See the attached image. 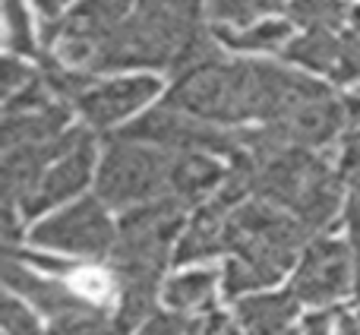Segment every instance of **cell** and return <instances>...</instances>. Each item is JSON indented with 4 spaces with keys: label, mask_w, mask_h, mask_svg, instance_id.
<instances>
[{
    "label": "cell",
    "mask_w": 360,
    "mask_h": 335,
    "mask_svg": "<svg viewBox=\"0 0 360 335\" xmlns=\"http://www.w3.org/2000/svg\"><path fill=\"white\" fill-rule=\"evenodd\" d=\"M221 177V165L205 152H180L171 162V193L184 199L186 206L196 203L202 193H209Z\"/></svg>",
    "instance_id": "12"
},
{
    "label": "cell",
    "mask_w": 360,
    "mask_h": 335,
    "mask_svg": "<svg viewBox=\"0 0 360 335\" xmlns=\"http://www.w3.org/2000/svg\"><path fill=\"white\" fill-rule=\"evenodd\" d=\"M345 120H348V111H345L342 101H335L332 95H323V99H313V101H307V105H300L297 111L288 120H281L278 127L291 146L310 149V146L329 143L345 127Z\"/></svg>",
    "instance_id": "9"
},
{
    "label": "cell",
    "mask_w": 360,
    "mask_h": 335,
    "mask_svg": "<svg viewBox=\"0 0 360 335\" xmlns=\"http://www.w3.org/2000/svg\"><path fill=\"white\" fill-rule=\"evenodd\" d=\"M338 51H342V38H335L332 32H307L285 44L288 61L310 70H329V73L338 63Z\"/></svg>",
    "instance_id": "14"
},
{
    "label": "cell",
    "mask_w": 360,
    "mask_h": 335,
    "mask_svg": "<svg viewBox=\"0 0 360 335\" xmlns=\"http://www.w3.org/2000/svg\"><path fill=\"white\" fill-rule=\"evenodd\" d=\"M4 95L6 99H13V95L19 92L22 86H29V80H32V73H29V67H22L19 61H4Z\"/></svg>",
    "instance_id": "27"
},
{
    "label": "cell",
    "mask_w": 360,
    "mask_h": 335,
    "mask_svg": "<svg viewBox=\"0 0 360 335\" xmlns=\"http://www.w3.org/2000/svg\"><path fill=\"white\" fill-rule=\"evenodd\" d=\"M165 105L209 124H237L253 118V70L250 61H212L177 76Z\"/></svg>",
    "instance_id": "1"
},
{
    "label": "cell",
    "mask_w": 360,
    "mask_h": 335,
    "mask_svg": "<svg viewBox=\"0 0 360 335\" xmlns=\"http://www.w3.org/2000/svg\"><path fill=\"white\" fill-rule=\"evenodd\" d=\"M338 82H357L360 86V10L351 13V32L342 38L338 63L332 70Z\"/></svg>",
    "instance_id": "23"
},
{
    "label": "cell",
    "mask_w": 360,
    "mask_h": 335,
    "mask_svg": "<svg viewBox=\"0 0 360 335\" xmlns=\"http://www.w3.org/2000/svg\"><path fill=\"white\" fill-rule=\"evenodd\" d=\"M4 282H6V285H10L16 294H22L29 304H35L41 313H48L51 320H60V317H67V313L86 310V307H95V301L86 298L82 291H76V288L63 285V282L41 279V275H35L32 269L19 266V263H13V260L4 263Z\"/></svg>",
    "instance_id": "8"
},
{
    "label": "cell",
    "mask_w": 360,
    "mask_h": 335,
    "mask_svg": "<svg viewBox=\"0 0 360 335\" xmlns=\"http://www.w3.org/2000/svg\"><path fill=\"white\" fill-rule=\"evenodd\" d=\"M291 35V23H259L253 29H218V38H221L228 48H237V51H275L278 44L288 42Z\"/></svg>",
    "instance_id": "17"
},
{
    "label": "cell",
    "mask_w": 360,
    "mask_h": 335,
    "mask_svg": "<svg viewBox=\"0 0 360 335\" xmlns=\"http://www.w3.org/2000/svg\"><path fill=\"white\" fill-rule=\"evenodd\" d=\"M48 335H120L117 320H111L98 304L86 310L67 313L60 320H51Z\"/></svg>",
    "instance_id": "20"
},
{
    "label": "cell",
    "mask_w": 360,
    "mask_h": 335,
    "mask_svg": "<svg viewBox=\"0 0 360 335\" xmlns=\"http://www.w3.org/2000/svg\"><path fill=\"white\" fill-rule=\"evenodd\" d=\"M342 180L351 187L348 203V222L351 231L360 228V137H354L342 152Z\"/></svg>",
    "instance_id": "24"
},
{
    "label": "cell",
    "mask_w": 360,
    "mask_h": 335,
    "mask_svg": "<svg viewBox=\"0 0 360 335\" xmlns=\"http://www.w3.org/2000/svg\"><path fill=\"white\" fill-rule=\"evenodd\" d=\"M345 111H348V120L351 124H360V92L345 99Z\"/></svg>",
    "instance_id": "33"
},
{
    "label": "cell",
    "mask_w": 360,
    "mask_h": 335,
    "mask_svg": "<svg viewBox=\"0 0 360 335\" xmlns=\"http://www.w3.org/2000/svg\"><path fill=\"white\" fill-rule=\"evenodd\" d=\"M338 335H360V317H354V313H338Z\"/></svg>",
    "instance_id": "30"
},
{
    "label": "cell",
    "mask_w": 360,
    "mask_h": 335,
    "mask_svg": "<svg viewBox=\"0 0 360 335\" xmlns=\"http://www.w3.org/2000/svg\"><path fill=\"white\" fill-rule=\"evenodd\" d=\"M117 137L155 146V149L174 152V156L180 152H234L237 156V149L243 146V133L224 130L221 124H209V120H199L168 105L143 114L130 127H124Z\"/></svg>",
    "instance_id": "3"
},
{
    "label": "cell",
    "mask_w": 360,
    "mask_h": 335,
    "mask_svg": "<svg viewBox=\"0 0 360 335\" xmlns=\"http://www.w3.org/2000/svg\"><path fill=\"white\" fill-rule=\"evenodd\" d=\"M304 335H332V313H313V317H307Z\"/></svg>",
    "instance_id": "29"
},
{
    "label": "cell",
    "mask_w": 360,
    "mask_h": 335,
    "mask_svg": "<svg viewBox=\"0 0 360 335\" xmlns=\"http://www.w3.org/2000/svg\"><path fill=\"white\" fill-rule=\"evenodd\" d=\"M281 279V269L266 266V263L247 260V256H231L228 269H224V291L228 294H243L256 291V288L275 285Z\"/></svg>",
    "instance_id": "18"
},
{
    "label": "cell",
    "mask_w": 360,
    "mask_h": 335,
    "mask_svg": "<svg viewBox=\"0 0 360 335\" xmlns=\"http://www.w3.org/2000/svg\"><path fill=\"white\" fill-rule=\"evenodd\" d=\"M4 335H41V326L38 320L25 310V304H19L16 298L4 301Z\"/></svg>",
    "instance_id": "25"
},
{
    "label": "cell",
    "mask_w": 360,
    "mask_h": 335,
    "mask_svg": "<svg viewBox=\"0 0 360 335\" xmlns=\"http://www.w3.org/2000/svg\"><path fill=\"white\" fill-rule=\"evenodd\" d=\"M67 4H70V0H35V6H38V10H41L48 19H57V13H60Z\"/></svg>",
    "instance_id": "32"
},
{
    "label": "cell",
    "mask_w": 360,
    "mask_h": 335,
    "mask_svg": "<svg viewBox=\"0 0 360 335\" xmlns=\"http://www.w3.org/2000/svg\"><path fill=\"white\" fill-rule=\"evenodd\" d=\"M63 127H67V108L63 105H51V108L29 111V114H6L4 149L29 146V143H48V139L60 137Z\"/></svg>",
    "instance_id": "13"
},
{
    "label": "cell",
    "mask_w": 360,
    "mask_h": 335,
    "mask_svg": "<svg viewBox=\"0 0 360 335\" xmlns=\"http://www.w3.org/2000/svg\"><path fill=\"white\" fill-rule=\"evenodd\" d=\"M278 335H304V332H297V329H285V332H278Z\"/></svg>",
    "instance_id": "34"
},
{
    "label": "cell",
    "mask_w": 360,
    "mask_h": 335,
    "mask_svg": "<svg viewBox=\"0 0 360 335\" xmlns=\"http://www.w3.org/2000/svg\"><path fill=\"white\" fill-rule=\"evenodd\" d=\"M224 317L221 313H212L209 320H196V323H190V332L186 335H224Z\"/></svg>",
    "instance_id": "28"
},
{
    "label": "cell",
    "mask_w": 360,
    "mask_h": 335,
    "mask_svg": "<svg viewBox=\"0 0 360 335\" xmlns=\"http://www.w3.org/2000/svg\"><path fill=\"white\" fill-rule=\"evenodd\" d=\"M228 215H231V209L221 199H212L209 206H202L196 212V218L190 222L186 234L177 241L174 260L199 263V260H212L215 253L228 250Z\"/></svg>",
    "instance_id": "10"
},
{
    "label": "cell",
    "mask_w": 360,
    "mask_h": 335,
    "mask_svg": "<svg viewBox=\"0 0 360 335\" xmlns=\"http://www.w3.org/2000/svg\"><path fill=\"white\" fill-rule=\"evenodd\" d=\"M354 285V253L342 241H313L304 250L294 294L307 304H329Z\"/></svg>",
    "instance_id": "5"
},
{
    "label": "cell",
    "mask_w": 360,
    "mask_h": 335,
    "mask_svg": "<svg viewBox=\"0 0 360 335\" xmlns=\"http://www.w3.org/2000/svg\"><path fill=\"white\" fill-rule=\"evenodd\" d=\"M155 92V76H127V80H114L105 82V86L89 89L76 105H79L82 118L92 127H111L117 120H124L127 114H133L136 108H143Z\"/></svg>",
    "instance_id": "7"
},
{
    "label": "cell",
    "mask_w": 360,
    "mask_h": 335,
    "mask_svg": "<svg viewBox=\"0 0 360 335\" xmlns=\"http://www.w3.org/2000/svg\"><path fill=\"white\" fill-rule=\"evenodd\" d=\"M92 165H95V146H92V137H89L76 149H70L63 158H57L54 168L44 171V177L38 180L35 190L19 199L22 203V215L32 218L38 212L51 209V206L63 203V199L76 196L89 184V177H92Z\"/></svg>",
    "instance_id": "6"
},
{
    "label": "cell",
    "mask_w": 360,
    "mask_h": 335,
    "mask_svg": "<svg viewBox=\"0 0 360 335\" xmlns=\"http://www.w3.org/2000/svg\"><path fill=\"white\" fill-rule=\"evenodd\" d=\"M174 152L155 149L133 139H108L98 168V199L114 209H136L171 193Z\"/></svg>",
    "instance_id": "2"
},
{
    "label": "cell",
    "mask_w": 360,
    "mask_h": 335,
    "mask_svg": "<svg viewBox=\"0 0 360 335\" xmlns=\"http://www.w3.org/2000/svg\"><path fill=\"white\" fill-rule=\"evenodd\" d=\"M288 13L294 23L307 25V32H332L348 16L342 0H291Z\"/></svg>",
    "instance_id": "19"
},
{
    "label": "cell",
    "mask_w": 360,
    "mask_h": 335,
    "mask_svg": "<svg viewBox=\"0 0 360 335\" xmlns=\"http://www.w3.org/2000/svg\"><path fill=\"white\" fill-rule=\"evenodd\" d=\"M6 13V44L16 54H35V35H32V23L25 13L22 0H4Z\"/></svg>",
    "instance_id": "22"
},
{
    "label": "cell",
    "mask_w": 360,
    "mask_h": 335,
    "mask_svg": "<svg viewBox=\"0 0 360 335\" xmlns=\"http://www.w3.org/2000/svg\"><path fill=\"white\" fill-rule=\"evenodd\" d=\"M351 253H354V291L360 298V228L351 231Z\"/></svg>",
    "instance_id": "31"
},
{
    "label": "cell",
    "mask_w": 360,
    "mask_h": 335,
    "mask_svg": "<svg viewBox=\"0 0 360 335\" xmlns=\"http://www.w3.org/2000/svg\"><path fill=\"white\" fill-rule=\"evenodd\" d=\"M32 241L48 250H63V253L101 260V256H111L117 234H114V225L98 199H79L70 209L44 218L32 231Z\"/></svg>",
    "instance_id": "4"
},
{
    "label": "cell",
    "mask_w": 360,
    "mask_h": 335,
    "mask_svg": "<svg viewBox=\"0 0 360 335\" xmlns=\"http://www.w3.org/2000/svg\"><path fill=\"white\" fill-rule=\"evenodd\" d=\"M186 332H190V323L180 313H152L139 335H186Z\"/></svg>",
    "instance_id": "26"
},
{
    "label": "cell",
    "mask_w": 360,
    "mask_h": 335,
    "mask_svg": "<svg viewBox=\"0 0 360 335\" xmlns=\"http://www.w3.org/2000/svg\"><path fill=\"white\" fill-rule=\"evenodd\" d=\"M335 212H338V184L332 177H326L300 199V206L294 209V218L304 225L307 234H316V231L329 228Z\"/></svg>",
    "instance_id": "15"
},
{
    "label": "cell",
    "mask_w": 360,
    "mask_h": 335,
    "mask_svg": "<svg viewBox=\"0 0 360 335\" xmlns=\"http://www.w3.org/2000/svg\"><path fill=\"white\" fill-rule=\"evenodd\" d=\"M297 313V294L278 291V294H253L237 304V320L250 335H278L288 329V323Z\"/></svg>",
    "instance_id": "11"
},
{
    "label": "cell",
    "mask_w": 360,
    "mask_h": 335,
    "mask_svg": "<svg viewBox=\"0 0 360 335\" xmlns=\"http://www.w3.org/2000/svg\"><path fill=\"white\" fill-rule=\"evenodd\" d=\"M291 0H209V13L221 23H237L247 25L256 16H266V13H278L288 10Z\"/></svg>",
    "instance_id": "21"
},
{
    "label": "cell",
    "mask_w": 360,
    "mask_h": 335,
    "mask_svg": "<svg viewBox=\"0 0 360 335\" xmlns=\"http://www.w3.org/2000/svg\"><path fill=\"white\" fill-rule=\"evenodd\" d=\"M212 291H215V272L199 269V272H184L177 279H171L165 285V301H168L171 310L184 313V310L205 307L212 301Z\"/></svg>",
    "instance_id": "16"
}]
</instances>
